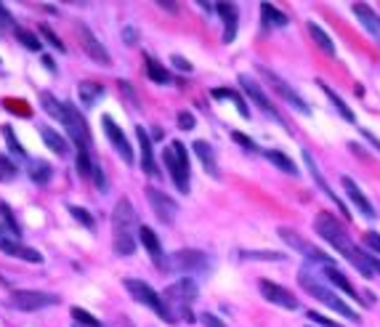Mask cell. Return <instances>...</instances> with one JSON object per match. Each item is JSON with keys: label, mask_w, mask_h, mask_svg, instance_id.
<instances>
[{"label": "cell", "mask_w": 380, "mask_h": 327, "mask_svg": "<svg viewBox=\"0 0 380 327\" xmlns=\"http://www.w3.org/2000/svg\"><path fill=\"white\" fill-rule=\"evenodd\" d=\"M316 234L319 237H325V240L343 256V259L351 261V266H357L359 269V274L362 277H372L375 274V269H372V263H370V256L367 253H362L354 242H351V237L345 234V226L332 216V213H319L316 216Z\"/></svg>", "instance_id": "1"}, {"label": "cell", "mask_w": 380, "mask_h": 327, "mask_svg": "<svg viewBox=\"0 0 380 327\" xmlns=\"http://www.w3.org/2000/svg\"><path fill=\"white\" fill-rule=\"evenodd\" d=\"M133 226H136V210L131 205L128 197H122L120 203L115 205L112 213V234H115V253L120 256H133L136 250V234H133Z\"/></svg>", "instance_id": "2"}, {"label": "cell", "mask_w": 380, "mask_h": 327, "mask_svg": "<svg viewBox=\"0 0 380 327\" xmlns=\"http://www.w3.org/2000/svg\"><path fill=\"white\" fill-rule=\"evenodd\" d=\"M298 282H301V288L306 290V293L314 298V301H319V303H325L327 309L338 311L341 317L345 319H351V322H359V314L351 309L348 303H345L343 298L338 293H332L327 285L322 282V279H316V277L311 274V269H301V274H298Z\"/></svg>", "instance_id": "3"}, {"label": "cell", "mask_w": 380, "mask_h": 327, "mask_svg": "<svg viewBox=\"0 0 380 327\" xmlns=\"http://www.w3.org/2000/svg\"><path fill=\"white\" fill-rule=\"evenodd\" d=\"M162 162H165V168L171 173L175 189L181 191V194H189L191 184H189V152H187V147L181 141H171L165 147V152H162Z\"/></svg>", "instance_id": "4"}, {"label": "cell", "mask_w": 380, "mask_h": 327, "mask_svg": "<svg viewBox=\"0 0 380 327\" xmlns=\"http://www.w3.org/2000/svg\"><path fill=\"white\" fill-rule=\"evenodd\" d=\"M122 285H125V290L131 293V298L141 303V306H146V309H152L157 317H162L165 322H175V317H173V311L168 309V303L162 301V295L157 293L152 285H146L144 279H133V277H128V279H122Z\"/></svg>", "instance_id": "5"}, {"label": "cell", "mask_w": 380, "mask_h": 327, "mask_svg": "<svg viewBox=\"0 0 380 327\" xmlns=\"http://www.w3.org/2000/svg\"><path fill=\"white\" fill-rule=\"evenodd\" d=\"M258 75L263 77V80H266V83H269V88L274 91L276 96H282V99L290 104L293 109H298L301 115H309V104H306V99H303L298 91H293V88L287 86V83H285V80H282L276 72H269L266 67H258Z\"/></svg>", "instance_id": "6"}, {"label": "cell", "mask_w": 380, "mask_h": 327, "mask_svg": "<svg viewBox=\"0 0 380 327\" xmlns=\"http://www.w3.org/2000/svg\"><path fill=\"white\" fill-rule=\"evenodd\" d=\"M59 303V295L46 293V290H14L11 293V306L19 311H43Z\"/></svg>", "instance_id": "7"}, {"label": "cell", "mask_w": 380, "mask_h": 327, "mask_svg": "<svg viewBox=\"0 0 380 327\" xmlns=\"http://www.w3.org/2000/svg\"><path fill=\"white\" fill-rule=\"evenodd\" d=\"M197 293H200V290H197V282L189 279V277H184V279H175L173 285L165 288L162 301L168 303V309H171V306H181V309H184V306H189L191 301L197 298Z\"/></svg>", "instance_id": "8"}, {"label": "cell", "mask_w": 380, "mask_h": 327, "mask_svg": "<svg viewBox=\"0 0 380 327\" xmlns=\"http://www.w3.org/2000/svg\"><path fill=\"white\" fill-rule=\"evenodd\" d=\"M165 269H175V272H184V274H197V272L207 269V256L202 250H178L165 263Z\"/></svg>", "instance_id": "9"}, {"label": "cell", "mask_w": 380, "mask_h": 327, "mask_svg": "<svg viewBox=\"0 0 380 327\" xmlns=\"http://www.w3.org/2000/svg\"><path fill=\"white\" fill-rule=\"evenodd\" d=\"M61 122L69 131V136L75 138L77 147H88L91 144V131H88L86 118L80 115V109H75L72 104H64V112H61Z\"/></svg>", "instance_id": "10"}, {"label": "cell", "mask_w": 380, "mask_h": 327, "mask_svg": "<svg viewBox=\"0 0 380 327\" xmlns=\"http://www.w3.org/2000/svg\"><path fill=\"white\" fill-rule=\"evenodd\" d=\"M0 250L6 253V256H17V259L27 261V263H43V256L32 250V247H27V245H21L19 237H14L6 226L0 224Z\"/></svg>", "instance_id": "11"}, {"label": "cell", "mask_w": 380, "mask_h": 327, "mask_svg": "<svg viewBox=\"0 0 380 327\" xmlns=\"http://www.w3.org/2000/svg\"><path fill=\"white\" fill-rule=\"evenodd\" d=\"M258 290H260V295H263L269 303H274V306H282V309H287V311H295L298 306H301L298 298H295L290 290H285L282 285H276V282H272V279H260Z\"/></svg>", "instance_id": "12"}, {"label": "cell", "mask_w": 380, "mask_h": 327, "mask_svg": "<svg viewBox=\"0 0 380 327\" xmlns=\"http://www.w3.org/2000/svg\"><path fill=\"white\" fill-rule=\"evenodd\" d=\"M146 200H149L155 216L162 224H173V218H175V213H178V203H175L173 197H168L165 191L155 189V187H149V189H146Z\"/></svg>", "instance_id": "13"}, {"label": "cell", "mask_w": 380, "mask_h": 327, "mask_svg": "<svg viewBox=\"0 0 380 327\" xmlns=\"http://www.w3.org/2000/svg\"><path fill=\"white\" fill-rule=\"evenodd\" d=\"M240 86H242V91L250 96V102L256 104L258 109H263L266 115H272V120H276V122H282V118L276 115V109H274V104L269 102V96H266V91L250 77V75H240Z\"/></svg>", "instance_id": "14"}, {"label": "cell", "mask_w": 380, "mask_h": 327, "mask_svg": "<svg viewBox=\"0 0 380 327\" xmlns=\"http://www.w3.org/2000/svg\"><path fill=\"white\" fill-rule=\"evenodd\" d=\"M77 37H80V46H83V51L96 62V64H102V67H112V56H109V51L104 48L102 43L93 37V32L88 30L86 24H80L77 27Z\"/></svg>", "instance_id": "15"}, {"label": "cell", "mask_w": 380, "mask_h": 327, "mask_svg": "<svg viewBox=\"0 0 380 327\" xmlns=\"http://www.w3.org/2000/svg\"><path fill=\"white\" fill-rule=\"evenodd\" d=\"M102 125H104V133H106V138L112 141V147H115V149L120 152L122 160L131 165V162H133V147H131V141H128V138H125V133L120 131V125L112 120L109 115H104V118H102Z\"/></svg>", "instance_id": "16"}, {"label": "cell", "mask_w": 380, "mask_h": 327, "mask_svg": "<svg viewBox=\"0 0 380 327\" xmlns=\"http://www.w3.org/2000/svg\"><path fill=\"white\" fill-rule=\"evenodd\" d=\"M138 240L149 250V256H152V261L157 263V269H165L168 261L162 256V245H160V237L155 234V229H152V226H138Z\"/></svg>", "instance_id": "17"}, {"label": "cell", "mask_w": 380, "mask_h": 327, "mask_svg": "<svg viewBox=\"0 0 380 327\" xmlns=\"http://www.w3.org/2000/svg\"><path fill=\"white\" fill-rule=\"evenodd\" d=\"M316 269H322V274L330 279V285L341 288L345 295H351V298H357V301H359V290H357V288L348 282V279H345V274L341 272V269H338V266H335V261H332V259L325 261V263H322V266H316Z\"/></svg>", "instance_id": "18"}, {"label": "cell", "mask_w": 380, "mask_h": 327, "mask_svg": "<svg viewBox=\"0 0 380 327\" xmlns=\"http://www.w3.org/2000/svg\"><path fill=\"white\" fill-rule=\"evenodd\" d=\"M343 189H345V194H348V200H351V205L357 207L364 218H375V207H372V203L364 197V191L359 189L348 176H343Z\"/></svg>", "instance_id": "19"}, {"label": "cell", "mask_w": 380, "mask_h": 327, "mask_svg": "<svg viewBox=\"0 0 380 327\" xmlns=\"http://www.w3.org/2000/svg\"><path fill=\"white\" fill-rule=\"evenodd\" d=\"M303 162H306V168H309L311 178L316 181V187H319V189L325 191V194H327L330 200H332V203L338 205V210H341V216H348V207H345L343 203L338 200V194H335V191L330 189V184H327V181H325V178H322V173H319V165L314 162V157H311V152H303Z\"/></svg>", "instance_id": "20"}, {"label": "cell", "mask_w": 380, "mask_h": 327, "mask_svg": "<svg viewBox=\"0 0 380 327\" xmlns=\"http://www.w3.org/2000/svg\"><path fill=\"white\" fill-rule=\"evenodd\" d=\"M351 11H354V17L362 21V27L367 30V32L372 35L375 40L380 43V17L367 6V3H354L351 6Z\"/></svg>", "instance_id": "21"}, {"label": "cell", "mask_w": 380, "mask_h": 327, "mask_svg": "<svg viewBox=\"0 0 380 327\" xmlns=\"http://www.w3.org/2000/svg\"><path fill=\"white\" fill-rule=\"evenodd\" d=\"M218 17L224 19V43H231L237 37V19H240V11L234 3H218L216 6Z\"/></svg>", "instance_id": "22"}, {"label": "cell", "mask_w": 380, "mask_h": 327, "mask_svg": "<svg viewBox=\"0 0 380 327\" xmlns=\"http://www.w3.org/2000/svg\"><path fill=\"white\" fill-rule=\"evenodd\" d=\"M136 136H138V144H141V168H144V173H149V176H157L152 138H149V133H146L144 128H136Z\"/></svg>", "instance_id": "23"}, {"label": "cell", "mask_w": 380, "mask_h": 327, "mask_svg": "<svg viewBox=\"0 0 380 327\" xmlns=\"http://www.w3.org/2000/svg\"><path fill=\"white\" fill-rule=\"evenodd\" d=\"M37 131H40V136H43V141H46V147H48L51 152H56L59 157H67V155H69L67 138L59 136V131H53V128H48V125H40Z\"/></svg>", "instance_id": "24"}, {"label": "cell", "mask_w": 380, "mask_h": 327, "mask_svg": "<svg viewBox=\"0 0 380 327\" xmlns=\"http://www.w3.org/2000/svg\"><path fill=\"white\" fill-rule=\"evenodd\" d=\"M191 149H194V155L200 157L202 168H205L213 178H218V162H216V155H213V147H210L207 141H194V144H191Z\"/></svg>", "instance_id": "25"}, {"label": "cell", "mask_w": 380, "mask_h": 327, "mask_svg": "<svg viewBox=\"0 0 380 327\" xmlns=\"http://www.w3.org/2000/svg\"><path fill=\"white\" fill-rule=\"evenodd\" d=\"M319 88L325 91V96H327L330 102H332V106L338 109V115H341V118H343L345 122H357V115H354V112L348 109V104H345L343 99H341V96H338V93H335V91H332V88L327 86V83H322V80H319Z\"/></svg>", "instance_id": "26"}, {"label": "cell", "mask_w": 380, "mask_h": 327, "mask_svg": "<svg viewBox=\"0 0 380 327\" xmlns=\"http://www.w3.org/2000/svg\"><path fill=\"white\" fill-rule=\"evenodd\" d=\"M260 19H263L266 27H287L290 24V19L285 17L279 8H274L272 3H260Z\"/></svg>", "instance_id": "27"}, {"label": "cell", "mask_w": 380, "mask_h": 327, "mask_svg": "<svg viewBox=\"0 0 380 327\" xmlns=\"http://www.w3.org/2000/svg\"><path fill=\"white\" fill-rule=\"evenodd\" d=\"M51 176H53V171L46 160H30V178H32L35 184L43 187V184L51 181Z\"/></svg>", "instance_id": "28"}, {"label": "cell", "mask_w": 380, "mask_h": 327, "mask_svg": "<svg viewBox=\"0 0 380 327\" xmlns=\"http://www.w3.org/2000/svg\"><path fill=\"white\" fill-rule=\"evenodd\" d=\"M309 35L314 37V43L322 48V51L327 53V56H335V46H332V40H330V35L316 24V21H309Z\"/></svg>", "instance_id": "29"}, {"label": "cell", "mask_w": 380, "mask_h": 327, "mask_svg": "<svg viewBox=\"0 0 380 327\" xmlns=\"http://www.w3.org/2000/svg\"><path fill=\"white\" fill-rule=\"evenodd\" d=\"M263 155H266V160H269L272 165H276L279 171L290 173V176H295V173H298V168H295V162H293V160H290L287 155H285V152H279V149H266Z\"/></svg>", "instance_id": "30"}, {"label": "cell", "mask_w": 380, "mask_h": 327, "mask_svg": "<svg viewBox=\"0 0 380 327\" xmlns=\"http://www.w3.org/2000/svg\"><path fill=\"white\" fill-rule=\"evenodd\" d=\"M77 91H80V102H83V106H93V104L104 96V88L99 86V83H80Z\"/></svg>", "instance_id": "31"}, {"label": "cell", "mask_w": 380, "mask_h": 327, "mask_svg": "<svg viewBox=\"0 0 380 327\" xmlns=\"http://www.w3.org/2000/svg\"><path fill=\"white\" fill-rule=\"evenodd\" d=\"M144 64H146V75L155 80V83H160V86H165V83H171V72L162 67L160 62H155L152 56H146L144 59Z\"/></svg>", "instance_id": "32"}, {"label": "cell", "mask_w": 380, "mask_h": 327, "mask_svg": "<svg viewBox=\"0 0 380 327\" xmlns=\"http://www.w3.org/2000/svg\"><path fill=\"white\" fill-rule=\"evenodd\" d=\"M213 99H229V102L237 104V109H240V115L247 120L250 118V112H247V104H245V99H242L237 91H229V88H216L213 91Z\"/></svg>", "instance_id": "33"}, {"label": "cell", "mask_w": 380, "mask_h": 327, "mask_svg": "<svg viewBox=\"0 0 380 327\" xmlns=\"http://www.w3.org/2000/svg\"><path fill=\"white\" fill-rule=\"evenodd\" d=\"M279 237H282V240L287 242L290 247H295L298 253H303V256H309L311 245H309V242H303V240H301V234H298V232H293V229H287V226H282V229H279Z\"/></svg>", "instance_id": "34"}, {"label": "cell", "mask_w": 380, "mask_h": 327, "mask_svg": "<svg viewBox=\"0 0 380 327\" xmlns=\"http://www.w3.org/2000/svg\"><path fill=\"white\" fill-rule=\"evenodd\" d=\"M75 165H77V173H80V178H91V173H93V162H91V152H88V147H77V157H75Z\"/></svg>", "instance_id": "35"}, {"label": "cell", "mask_w": 380, "mask_h": 327, "mask_svg": "<svg viewBox=\"0 0 380 327\" xmlns=\"http://www.w3.org/2000/svg\"><path fill=\"white\" fill-rule=\"evenodd\" d=\"M14 32H17V40L27 48V51H40V48H43V43H40L37 32H30V30H24V27H17Z\"/></svg>", "instance_id": "36"}, {"label": "cell", "mask_w": 380, "mask_h": 327, "mask_svg": "<svg viewBox=\"0 0 380 327\" xmlns=\"http://www.w3.org/2000/svg\"><path fill=\"white\" fill-rule=\"evenodd\" d=\"M0 131H3V138H6V144H8V149H11L14 155H17V157H27L24 147H21V144H19V138L14 136V128H11V125H3Z\"/></svg>", "instance_id": "37"}, {"label": "cell", "mask_w": 380, "mask_h": 327, "mask_svg": "<svg viewBox=\"0 0 380 327\" xmlns=\"http://www.w3.org/2000/svg\"><path fill=\"white\" fill-rule=\"evenodd\" d=\"M72 319H75L80 327H104L102 322L93 317V314H88V311L80 309V306H75V309H72Z\"/></svg>", "instance_id": "38"}, {"label": "cell", "mask_w": 380, "mask_h": 327, "mask_svg": "<svg viewBox=\"0 0 380 327\" xmlns=\"http://www.w3.org/2000/svg\"><path fill=\"white\" fill-rule=\"evenodd\" d=\"M40 102H43V106H46V112L51 115V118H56V120H61V112H64V104H59L56 99H53L51 93H43L40 96Z\"/></svg>", "instance_id": "39"}, {"label": "cell", "mask_w": 380, "mask_h": 327, "mask_svg": "<svg viewBox=\"0 0 380 327\" xmlns=\"http://www.w3.org/2000/svg\"><path fill=\"white\" fill-rule=\"evenodd\" d=\"M0 216H3V221H6V229L14 234V237H19L21 234V229H19L17 218H14V213H11V207L6 205V203H0Z\"/></svg>", "instance_id": "40"}, {"label": "cell", "mask_w": 380, "mask_h": 327, "mask_svg": "<svg viewBox=\"0 0 380 327\" xmlns=\"http://www.w3.org/2000/svg\"><path fill=\"white\" fill-rule=\"evenodd\" d=\"M69 213L75 216V221H80V224L86 226V229H96V221L91 218V213H88L86 207H77V205H69Z\"/></svg>", "instance_id": "41"}, {"label": "cell", "mask_w": 380, "mask_h": 327, "mask_svg": "<svg viewBox=\"0 0 380 327\" xmlns=\"http://www.w3.org/2000/svg\"><path fill=\"white\" fill-rule=\"evenodd\" d=\"M17 176V165L0 152V181H11Z\"/></svg>", "instance_id": "42"}, {"label": "cell", "mask_w": 380, "mask_h": 327, "mask_svg": "<svg viewBox=\"0 0 380 327\" xmlns=\"http://www.w3.org/2000/svg\"><path fill=\"white\" fill-rule=\"evenodd\" d=\"M40 35H43V37L48 40V46H51V48H56V51H61V53H64V46H61V40H59V37L53 35L51 27H46V24H43V27H40Z\"/></svg>", "instance_id": "43"}, {"label": "cell", "mask_w": 380, "mask_h": 327, "mask_svg": "<svg viewBox=\"0 0 380 327\" xmlns=\"http://www.w3.org/2000/svg\"><path fill=\"white\" fill-rule=\"evenodd\" d=\"M364 245H367L372 253H378L380 256V234L378 232H367V234H364Z\"/></svg>", "instance_id": "44"}, {"label": "cell", "mask_w": 380, "mask_h": 327, "mask_svg": "<svg viewBox=\"0 0 380 327\" xmlns=\"http://www.w3.org/2000/svg\"><path fill=\"white\" fill-rule=\"evenodd\" d=\"M175 122H178V128H181V131H191L197 120H194V115H191V112H181V115L175 118Z\"/></svg>", "instance_id": "45"}, {"label": "cell", "mask_w": 380, "mask_h": 327, "mask_svg": "<svg viewBox=\"0 0 380 327\" xmlns=\"http://www.w3.org/2000/svg\"><path fill=\"white\" fill-rule=\"evenodd\" d=\"M231 138H234L237 144H242L247 152H256V149H258V147H256V141H253V138H247V136H242L240 131H234V133H231Z\"/></svg>", "instance_id": "46"}, {"label": "cell", "mask_w": 380, "mask_h": 327, "mask_svg": "<svg viewBox=\"0 0 380 327\" xmlns=\"http://www.w3.org/2000/svg\"><path fill=\"white\" fill-rule=\"evenodd\" d=\"M309 319L311 322H316V325H322V327H341V325H335L332 319H327V317H322L319 311H309Z\"/></svg>", "instance_id": "47"}, {"label": "cell", "mask_w": 380, "mask_h": 327, "mask_svg": "<svg viewBox=\"0 0 380 327\" xmlns=\"http://www.w3.org/2000/svg\"><path fill=\"white\" fill-rule=\"evenodd\" d=\"M11 24H14V19H11V14L6 11V6L0 3V32H6V30H8Z\"/></svg>", "instance_id": "48"}, {"label": "cell", "mask_w": 380, "mask_h": 327, "mask_svg": "<svg viewBox=\"0 0 380 327\" xmlns=\"http://www.w3.org/2000/svg\"><path fill=\"white\" fill-rule=\"evenodd\" d=\"M122 40H125L128 46H138V32H136V27H125V30H122Z\"/></svg>", "instance_id": "49"}, {"label": "cell", "mask_w": 380, "mask_h": 327, "mask_svg": "<svg viewBox=\"0 0 380 327\" xmlns=\"http://www.w3.org/2000/svg\"><path fill=\"white\" fill-rule=\"evenodd\" d=\"M200 319H202V325H205V327H226L224 322L216 317V314H207V311L202 314V317H200Z\"/></svg>", "instance_id": "50"}, {"label": "cell", "mask_w": 380, "mask_h": 327, "mask_svg": "<svg viewBox=\"0 0 380 327\" xmlns=\"http://www.w3.org/2000/svg\"><path fill=\"white\" fill-rule=\"evenodd\" d=\"M91 176H93V184H96L99 189H106V178H104V171L99 165H93V173H91Z\"/></svg>", "instance_id": "51"}, {"label": "cell", "mask_w": 380, "mask_h": 327, "mask_svg": "<svg viewBox=\"0 0 380 327\" xmlns=\"http://www.w3.org/2000/svg\"><path fill=\"white\" fill-rule=\"evenodd\" d=\"M171 64H173L175 69H181V72H191V64L187 62V59H184V56H173Z\"/></svg>", "instance_id": "52"}, {"label": "cell", "mask_w": 380, "mask_h": 327, "mask_svg": "<svg viewBox=\"0 0 380 327\" xmlns=\"http://www.w3.org/2000/svg\"><path fill=\"white\" fill-rule=\"evenodd\" d=\"M362 136L367 138V141H370V144H372V147H375V149L380 152V141H378V136H372V133H370L367 128H362Z\"/></svg>", "instance_id": "53"}, {"label": "cell", "mask_w": 380, "mask_h": 327, "mask_svg": "<svg viewBox=\"0 0 380 327\" xmlns=\"http://www.w3.org/2000/svg\"><path fill=\"white\" fill-rule=\"evenodd\" d=\"M370 263H372V269H375V272L380 274V259H378V256H370Z\"/></svg>", "instance_id": "54"}, {"label": "cell", "mask_w": 380, "mask_h": 327, "mask_svg": "<svg viewBox=\"0 0 380 327\" xmlns=\"http://www.w3.org/2000/svg\"><path fill=\"white\" fill-rule=\"evenodd\" d=\"M43 64H46V67H48V72H56V67H53V62H51V59H48V56H46V59H43Z\"/></svg>", "instance_id": "55"}, {"label": "cell", "mask_w": 380, "mask_h": 327, "mask_svg": "<svg viewBox=\"0 0 380 327\" xmlns=\"http://www.w3.org/2000/svg\"><path fill=\"white\" fill-rule=\"evenodd\" d=\"M75 327H80V325H75Z\"/></svg>", "instance_id": "56"}]
</instances>
